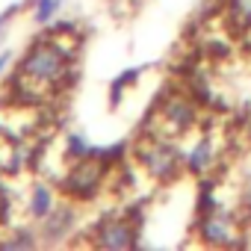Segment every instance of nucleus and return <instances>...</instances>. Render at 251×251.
<instances>
[{
  "label": "nucleus",
  "instance_id": "nucleus-1",
  "mask_svg": "<svg viewBox=\"0 0 251 251\" xmlns=\"http://www.w3.org/2000/svg\"><path fill=\"white\" fill-rule=\"evenodd\" d=\"M68 39L71 36H62L56 30V36H42L24 50L12 80L15 98L21 103H39L65 83L71 62L77 56V42L68 45Z\"/></svg>",
  "mask_w": 251,
  "mask_h": 251
},
{
  "label": "nucleus",
  "instance_id": "nucleus-13",
  "mask_svg": "<svg viewBox=\"0 0 251 251\" xmlns=\"http://www.w3.org/2000/svg\"><path fill=\"white\" fill-rule=\"evenodd\" d=\"M3 245L6 248H36L39 245V233H36V227H18V233L9 236Z\"/></svg>",
  "mask_w": 251,
  "mask_h": 251
},
{
  "label": "nucleus",
  "instance_id": "nucleus-12",
  "mask_svg": "<svg viewBox=\"0 0 251 251\" xmlns=\"http://www.w3.org/2000/svg\"><path fill=\"white\" fill-rule=\"evenodd\" d=\"M30 6H33V21L45 27V24H50L56 18L62 0H36V3H30Z\"/></svg>",
  "mask_w": 251,
  "mask_h": 251
},
{
  "label": "nucleus",
  "instance_id": "nucleus-15",
  "mask_svg": "<svg viewBox=\"0 0 251 251\" xmlns=\"http://www.w3.org/2000/svg\"><path fill=\"white\" fill-rule=\"evenodd\" d=\"M12 62V50L9 48H3V50H0V74H3L6 71V65Z\"/></svg>",
  "mask_w": 251,
  "mask_h": 251
},
{
  "label": "nucleus",
  "instance_id": "nucleus-8",
  "mask_svg": "<svg viewBox=\"0 0 251 251\" xmlns=\"http://www.w3.org/2000/svg\"><path fill=\"white\" fill-rule=\"evenodd\" d=\"M216 163V148H213V139L210 136H201L189 151H186V172L201 177L210 172V166Z\"/></svg>",
  "mask_w": 251,
  "mask_h": 251
},
{
  "label": "nucleus",
  "instance_id": "nucleus-10",
  "mask_svg": "<svg viewBox=\"0 0 251 251\" xmlns=\"http://www.w3.org/2000/svg\"><path fill=\"white\" fill-rule=\"evenodd\" d=\"M230 30L236 36L251 33V0H227V12H225Z\"/></svg>",
  "mask_w": 251,
  "mask_h": 251
},
{
  "label": "nucleus",
  "instance_id": "nucleus-2",
  "mask_svg": "<svg viewBox=\"0 0 251 251\" xmlns=\"http://www.w3.org/2000/svg\"><path fill=\"white\" fill-rule=\"evenodd\" d=\"M136 160L145 169V175L157 183H175L186 169V154L177 145H172V139L151 136V133L136 145Z\"/></svg>",
  "mask_w": 251,
  "mask_h": 251
},
{
  "label": "nucleus",
  "instance_id": "nucleus-6",
  "mask_svg": "<svg viewBox=\"0 0 251 251\" xmlns=\"http://www.w3.org/2000/svg\"><path fill=\"white\" fill-rule=\"evenodd\" d=\"M89 245H95V248H112V251L130 248V245H136V227L127 219H106V222H100L95 227V236L89 239Z\"/></svg>",
  "mask_w": 251,
  "mask_h": 251
},
{
  "label": "nucleus",
  "instance_id": "nucleus-7",
  "mask_svg": "<svg viewBox=\"0 0 251 251\" xmlns=\"http://www.w3.org/2000/svg\"><path fill=\"white\" fill-rule=\"evenodd\" d=\"M74 222H77V210H74L68 201H62V204H56V207L50 210L48 219H42L39 233H42V239H45L48 245H56V242L65 239V233L74 227Z\"/></svg>",
  "mask_w": 251,
  "mask_h": 251
},
{
  "label": "nucleus",
  "instance_id": "nucleus-3",
  "mask_svg": "<svg viewBox=\"0 0 251 251\" xmlns=\"http://www.w3.org/2000/svg\"><path fill=\"white\" fill-rule=\"evenodd\" d=\"M106 180V163L103 157H83L74 160V166L62 175V192L74 201H89Z\"/></svg>",
  "mask_w": 251,
  "mask_h": 251
},
{
  "label": "nucleus",
  "instance_id": "nucleus-9",
  "mask_svg": "<svg viewBox=\"0 0 251 251\" xmlns=\"http://www.w3.org/2000/svg\"><path fill=\"white\" fill-rule=\"evenodd\" d=\"M56 204H59V201H56L53 189H50L48 183L36 180V183H33V189H30V198H27V213H30V219H33V222L48 219V216H50V210H53Z\"/></svg>",
  "mask_w": 251,
  "mask_h": 251
},
{
  "label": "nucleus",
  "instance_id": "nucleus-14",
  "mask_svg": "<svg viewBox=\"0 0 251 251\" xmlns=\"http://www.w3.org/2000/svg\"><path fill=\"white\" fill-rule=\"evenodd\" d=\"M18 12H21V3H9L3 12H0V42L6 39V27L15 21V15H18Z\"/></svg>",
  "mask_w": 251,
  "mask_h": 251
},
{
  "label": "nucleus",
  "instance_id": "nucleus-16",
  "mask_svg": "<svg viewBox=\"0 0 251 251\" xmlns=\"http://www.w3.org/2000/svg\"><path fill=\"white\" fill-rule=\"evenodd\" d=\"M6 210H9V204H6V198H3V192H0V225L6 222Z\"/></svg>",
  "mask_w": 251,
  "mask_h": 251
},
{
  "label": "nucleus",
  "instance_id": "nucleus-4",
  "mask_svg": "<svg viewBox=\"0 0 251 251\" xmlns=\"http://www.w3.org/2000/svg\"><path fill=\"white\" fill-rule=\"evenodd\" d=\"M198 121V106L195 100H189L186 95L175 92L169 95L160 109H157V124H163L160 133H151V136H163V139H175V136H183L192 124Z\"/></svg>",
  "mask_w": 251,
  "mask_h": 251
},
{
  "label": "nucleus",
  "instance_id": "nucleus-11",
  "mask_svg": "<svg viewBox=\"0 0 251 251\" xmlns=\"http://www.w3.org/2000/svg\"><path fill=\"white\" fill-rule=\"evenodd\" d=\"M21 169V148L12 142L9 133L0 130V172H18Z\"/></svg>",
  "mask_w": 251,
  "mask_h": 251
},
{
  "label": "nucleus",
  "instance_id": "nucleus-5",
  "mask_svg": "<svg viewBox=\"0 0 251 251\" xmlns=\"http://www.w3.org/2000/svg\"><path fill=\"white\" fill-rule=\"evenodd\" d=\"M198 239L204 245H236V222L230 213H225V207H216L210 213H204L201 225H198Z\"/></svg>",
  "mask_w": 251,
  "mask_h": 251
}]
</instances>
